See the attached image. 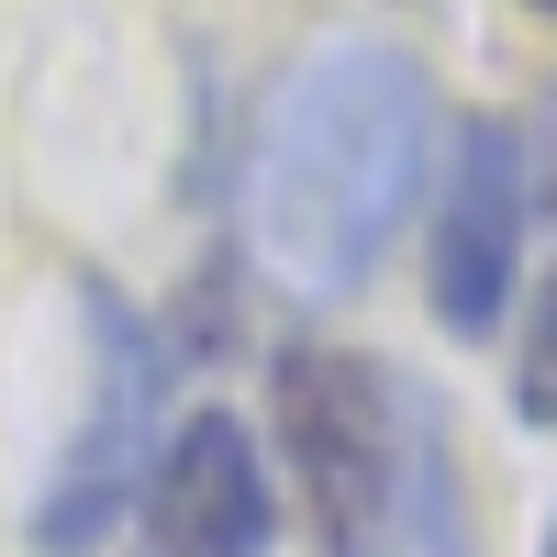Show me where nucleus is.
<instances>
[{
    "instance_id": "20e7f679",
    "label": "nucleus",
    "mask_w": 557,
    "mask_h": 557,
    "mask_svg": "<svg viewBox=\"0 0 557 557\" xmlns=\"http://www.w3.org/2000/svg\"><path fill=\"white\" fill-rule=\"evenodd\" d=\"M524 235H535V146L524 123L469 112L435 168V223H424V301L457 346H491L524 290Z\"/></svg>"
},
{
    "instance_id": "7ed1b4c3",
    "label": "nucleus",
    "mask_w": 557,
    "mask_h": 557,
    "mask_svg": "<svg viewBox=\"0 0 557 557\" xmlns=\"http://www.w3.org/2000/svg\"><path fill=\"white\" fill-rule=\"evenodd\" d=\"M67 312H78V412H67V446H57V469H45L34 513H23V535L45 557L112 546V524L134 513V491H146V457L168 435V380H178L157 312L123 301L101 268L67 278Z\"/></svg>"
},
{
    "instance_id": "f257e3e1",
    "label": "nucleus",
    "mask_w": 557,
    "mask_h": 557,
    "mask_svg": "<svg viewBox=\"0 0 557 557\" xmlns=\"http://www.w3.org/2000/svg\"><path fill=\"white\" fill-rule=\"evenodd\" d=\"M435 190V78L391 34H323L268 89L246 157V246L278 290L346 301Z\"/></svg>"
},
{
    "instance_id": "f03ea898",
    "label": "nucleus",
    "mask_w": 557,
    "mask_h": 557,
    "mask_svg": "<svg viewBox=\"0 0 557 557\" xmlns=\"http://www.w3.org/2000/svg\"><path fill=\"white\" fill-rule=\"evenodd\" d=\"M424 424H435V391H412L368 346H312L301 335V346L268 357V435L290 457V491H301L323 557H391Z\"/></svg>"
},
{
    "instance_id": "1a4fd4ad",
    "label": "nucleus",
    "mask_w": 557,
    "mask_h": 557,
    "mask_svg": "<svg viewBox=\"0 0 557 557\" xmlns=\"http://www.w3.org/2000/svg\"><path fill=\"white\" fill-rule=\"evenodd\" d=\"M524 12H557V0H524Z\"/></svg>"
},
{
    "instance_id": "0eeeda50",
    "label": "nucleus",
    "mask_w": 557,
    "mask_h": 557,
    "mask_svg": "<svg viewBox=\"0 0 557 557\" xmlns=\"http://www.w3.org/2000/svg\"><path fill=\"white\" fill-rule=\"evenodd\" d=\"M513 412L535 435H557V257H546V290H535L524 346H513Z\"/></svg>"
},
{
    "instance_id": "423d86ee",
    "label": "nucleus",
    "mask_w": 557,
    "mask_h": 557,
    "mask_svg": "<svg viewBox=\"0 0 557 557\" xmlns=\"http://www.w3.org/2000/svg\"><path fill=\"white\" fill-rule=\"evenodd\" d=\"M157 335H168V357L178 368H212V357H235V335H246V257H212L190 290H178L168 312H157Z\"/></svg>"
},
{
    "instance_id": "6e6552de",
    "label": "nucleus",
    "mask_w": 557,
    "mask_h": 557,
    "mask_svg": "<svg viewBox=\"0 0 557 557\" xmlns=\"http://www.w3.org/2000/svg\"><path fill=\"white\" fill-rule=\"evenodd\" d=\"M535 557H557V513H546V546H535Z\"/></svg>"
},
{
    "instance_id": "39448f33",
    "label": "nucleus",
    "mask_w": 557,
    "mask_h": 557,
    "mask_svg": "<svg viewBox=\"0 0 557 557\" xmlns=\"http://www.w3.org/2000/svg\"><path fill=\"white\" fill-rule=\"evenodd\" d=\"M134 557H268L278 546V469L246 412H178L134 491Z\"/></svg>"
}]
</instances>
